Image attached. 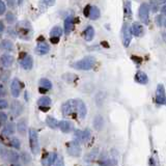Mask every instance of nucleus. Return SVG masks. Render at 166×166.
Here are the masks:
<instances>
[{"mask_svg": "<svg viewBox=\"0 0 166 166\" xmlns=\"http://www.w3.org/2000/svg\"><path fill=\"white\" fill-rule=\"evenodd\" d=\"M96 64V59L92 56H87V57H84L83 59L78 60V61L74 62L72 64V67L76 70H80V71H88L91 70L92 68Z\"/></svg>", "mask_w": 166, "mask_h": 166, "instance_id": "obj_1", "label": "nucleus"}, {"mask_svg": "<svg viewBox=\"0 0 166 166\" xmlns=\"http://www.w3.org/2000/svg\"><path fill=\"white\" fill-rule=\"evenodd\" d=\"M29 142H30V148L33 155H37L39 153V135L35 129L30 128L29 129Z\"/></svg>", "mask_w": 166, "mask_h": 166, "instance_id": "obj_2", "label": "nucleus"}, {"mask_svg": "<svg viewBox=\"0 0 166 166\" xmlns=\"http://www.w3.org/2000/svg\"><path fill=\"white\" fill-rule=\"evenodd\" d=\"M61 111L64 116L71 115L74 111H77L76 100H69L66 103H64L61 106Z\"/></svg>", "mask_w": 166, "mask_h": 166, "instance_id": "obj_3", "label": "nucleus"}, {"mask_svg": "<svg viewBox=\"0 0 166 166\" xmlns=\"http://www.w3.org/2000/svg\"><path fill=\"white\" fill-rule=\"evenodd\" d=\"M132 37H133V32H132V28L128 24H125L121 30V39H123V43L125 47H129L130 43L132 41Z\"/></svg>", "mask_w": 166, "mask_h": 166, "instance_id": "obj_4", "label": "nucleus"}, {"mask_svg": "<svg viewBox=\"0 0 166 166\" xmlns=\"http://www.w3.org/2000/svg\"><path fill=\"white\" fill-rule=\"evenodd\" d=\"M150 10L151 7L148 3H142L139 7V18L141 19V21L144 24H148L150 21Z\"/></svg>", "mask_w": 166, "mask_h": 166, "instance_id": "obj_5", "label": "nucleus"}, {"mask_svg": "<svg viewBox=\"0 0 166 166\" xmlns=\"http://www.w3.org/2000/svg\"><path fill=\"white\" fill-rule=\"evenodd\" d=\"M68 154L72 157H80L81 156V148L77 140L72 141L68 144Z\"/></svg>", "mask_w": 166, "mask_h": 166, "instance_id": "obj_6", "label": "nucleus"}, {"mask_svg": "<svg viewBox=\"0 0 166 166\" xmlns=\"http://www.w3.org/2000/svg\"><path fill=\"white\" fill-rule=\"evenodd\" d=\"M165 88L163 84H158L157 86V90H156V102L158 104H164L165 102Z\"/></svg>", "mask_w": 166, "mask_h": 166, "instance_id": "obj_7", "label": "nucleus"}, {"mask_svg": "<svg viewBox=\"0 0 166 166\" xmlns=\"http://www.w3.org/2000/svg\"><path fill=\"white\" fill-rule=\"evenodd\" d=\"M50 51V47L47 43L45 42H41V43L37 44V46L35 47V53L39 54V55H45L48 52Z\"/></svg>", "mask_w": 166, "mask_h": 166, "instance_id": "obj_8", "label": "nucleus"}, {"mask_svg": "<svg viewBox=\"0 0 166 166\" xmlns=\"http://www.w3.org/2000/svg\"><path fill=\"white\" fill-rule=\"evenodd\" d=\"M76 105H77V112H78L79 116H80L81 118H84L86 113H87V109H86V106H85V104H84V102L82 100H80V99H77Z\"/></svg>", "mask_w": 166, "mask_h": 166, "instance_id": "obj_9", "label": "nucleus"}, {"mask_svg": "<svg viewBox=\"0 0 166 166\" xmlns=\"http://www.w3.org/2000/svg\"><path fill=\"white\" fill-rule=\"evenodd\" d=\"M132 32H133V35H135V37H140L143 35L144 33V28L143 26H142L140 23L138 22H134L133 24H132Z\"/></svg>", "mask_w": 166, "mask_h": 166, "instance_id": "obj_10", "label": "nucleus"}, {"mask_svg": "<svg viewBox=\"0 0 166 166\" xmlns=\"http://www.w3.org/2000/svg\"><path fill=\"white\" fill-rule=\"evenodd\" d=\"M10 90H12V94L15 98H18V97L20 96L21 85L18 79H14V80H12V84H10Z\"/></svg>", "mask_w": 166, "mask_h": 166, "instance_id": "obj_11", "label": "nucleus"}, {"mask_svg": "<svg viewBox=\"0 0 166 166\" xmlns=\"http://www.w3.org/2000/svg\"><path fill=\"white\" fill-rule=\"evenodd\" d=\"M73 29H74V18L72 16H69L64 20V33L70 34Z\"/></svg>", "mask_w": 166, "mask_h": 166, "instance_id": "obj_12", "label": "nucleus"}, {"mask_svg": "<svg viewBox=\"0 0 166 166\" xmlns=\"http://www.w3.org/2000/svg\"><path fill=\"white\" fill-rule=\"evenodd\" d=\"M12 112L15 116H19L23 112V105L19 101H14L12 104Z\"/></svg>", "mask_w": 166, "mask_h": 166, "instance_id": "obj_13", "label": "nucleus"}, {"mask_svg": "<svg viewBox=\"0 0 166 166\" xmlns=\"http://www.w3.org/2000/svg\"><path fill=\"white\" fill-rule=\"evenodd\" d=\"M6 159L12 164H16V163H18L20 156L16 151H6Z\"/></svg>", "mask_w": 166, "mask_h": 166, "instance_id": "obj_14", "label": "nucleus"}, {"mask_svg": "<svg viewBox=\"0 0 166 166\" xmlns=\"http://www.w3.org/2000/svg\"><path fill=\"white\" fill-rule=\"evenodd\" d=\"M58 127H59V129L61 130V132H64V133H70L73 130V124L69 121H59Z\"/></svg>", "mask_w": 166, "mask_h": 166, "instance_id": "obj_15", "label": "nucleus"}, {"mask_svg": "<svg viewBox=\"0 0 166 166\" xmlns=\"http://www.w3.org/2000/svg\"><path fill=\"white\" fill-rule=\"evenodd\" d=\"M0 61L4 68H10L12 62H14V57L12 55H8V54H4L0 58Z\"/></svg>", "mask_w": 166, "mask_h": 166, "instance_id": "obj_16", "label": "nucleus"}, {"mask_svg": "<svg viewBox=\"0 0 166 166\" xmlns=\"http://www.w3.org/2000/svg\"><path fill=\"white\" fill-rule=\"evenodd\" d=\"M134 79H135L136 82L139 83V84H146L148 82V77L146 76V73L141 72V71H139V72L136 73Z\"/></svg>", "mask_w": 166, "mask_h": 166, "instance_id": "obj_17", "label": "nucleus"}, {"mask_svg": "<svg viewBox=\"0 0 166 166\" xmlns=\"http://www.w3.org/2000/svg\"><path fill=\"white\" fill-rule=\"evenodd\" d=\"M21 66H22V68L25 69V70H31L33 67V60H32V58H31V56H29V55L25 56L22 59V61H21Z\"/></svg>", "mask_w": 166, "mask_h": 166, "instance_id": "obj_18", "label": "nucleus"}, {"mask_svg": "<svg viewBox=\"0 0 166 166\" xmlns=\"http://www.w3.org/2000/svg\"><path fill=\"white\" fill-rule=\"evenodd\" d=\"M26 129H27V121L25 118L20 119L18 121V124H17V130H18V132L21 135H24L25 132H26Z\"/></svg>", "mask_w": 166, "mask_h": 166, "instance_id": "obj_19", "label": "nucleus"}, {"mask_svg": "<svg viewBox=\"0 0 166 166\" xmlns=\"http://www.w3.org/2000/svg\"><path fill=\"white\" fill-rule=\"evenodd\" d=\"M15 132H16V126H15V124L10 123L4 127L3 131H2V134H4V135H6V136H10V135L15 134Z\"/></svg>", "mask_w": 166, "mask_h": 166, "instance_id": "obj_20", "label": "nucleus"}, {"mask_svg": "<svg viewBox=\"0 0 166 166\" xmlns=\"http://www.w3.org/2000/svg\"><path fill=\"white\" fill-rule=\"evenodd\" d=\"M83 35H84V39H86V41L90 42L92 39H94V29L92 26H88L87 28L84 30L83 32Z\"/></svg>", "mask_w": 166, "mask_h": 166, "instance_id": "obj_21", "label": "nucleus"}, {"mask_svg": "<svg viewBox=\"0 0 166 166\" xmlns=\"http://www.w3.org/2000/svg\"><path fill=\"white\" fill-rule=\"evenodd\" d=\"M56 158H57V154H56V153H52V154H50L47 158L44 159L42 163H43L44 165H54L55 164Z\"/></svg>", "mask_w": 166, "mask_h": 166, "instance_id": "obj_22", "label": "nucleus"}, {"mask_svg": "<svg viewBox=\"0 0 166 166\" xmlns=\"http://www.w3.org/2000/svg\"><path fill=\"white\" fill-rule=\"evenodd\" d=\"M100 16H101L100 10H99L97 6H91V7H90V12H89L88 18L91 19V20H98V19L100 18Z\"/></svg>", "mask_w": 166, "mask_h": 166, "instance_id": "obj_23", "label": "nucleus"}, {"mask_svg": "<svg viewBox=\"0 0 166 166\" xmlns=\"http://www.w3.org/2000/svg\"><path fill=\"white\" fill-rule=\"evenodd\" d=\"M103 125H104V121H103V117L101 115H97L94 119V127L96 130L100 131L103 128Z\"/></svg>", "mask_w": 166, "mask_h": 166, "instance_id": "obj_24", "label": "nucleus"}, {"mask_svg": "<svg viewBox=\"0 0 166 166\" xmlns=\"http://www.w3.org/2000/svg\"><path fill=\"white\" fill-rule=\"evenodd\" d=\"M46 124H47L48 127H50L51 129H56V128H58V125H59L57 119L54 118V117H52V116L47 117V119H46Z\"/></svg>", "mask_w": 166, "mask_h": 166, "instance_id": "obj_25", "label": "nucleus"}, {"mask_svg": "<svg viewBox=\"0 0 166 166\" xmlns=\"http://www.w3.org/2000/svg\"><path fill=\"white\" fill-rule=\"evenodd\" d=\"M37 104L39 106H49L51 104V99L49 97H42L37 101Z\"/></svg>", "mask_w": 166, "mask_h": 166, "instance_id": "obj_26", "label": "nucleus"}, {"mask_svg": "<svg viewBox=\"0 0 166 166\" xmlns=\"http://www.w3.org/2000/svg\"><path fill=\"white\" fill-rule=\"evenodd\" d=\"M39 85H41V87L43 88H46V89H51L52 88V83L50 80H48V79L46 78H42L41 80H39Z\"/></svg>", "mask_w": 166, "mask_h": 166, "instance_id": "obj_27", "label": "nucleus"}, {"mask_svg": "<svg viewBox=\"0 0 166 166\" xmlns=\"http://www.w3.org/2000/svg\"><path fill=\"white\" fill-rule=\"evenodd\" d=\"M62 34V29L60 28L59 26H55L53 27V28L51 29V31H50V35L51 37H60Z\"/></svg>", "mask_w": 166, "mask_h": 166, "instance_id": "obj_28", "label": "nucleus"}, {"mask_svg": "<svg viewBox=\"0 0 166 166\" xmlns=\"http://www.w3.org/2000/svg\"><path fill=\"white\" fill-rule=\"evenodd\" d=\"M1 46L4 50H6V51H10V50H12V48H14L12 43L10 41H8V39H4L1 43Z\"/></svg>", "mask_w": 166, "mask_h": 166, "instance_id": "obj_29", "label": "nucleus"}, {"mask_svg": "<svg viewBox=\"0 0 166 166\" xmlns=\"http://www.w3.org/2000/svg\"><path fill=\"white\" fill-rule=\"evenodd\" d=\"M125 14H126V16H127V18L131 19V17H132V10H131V2H130V0H128V1L126 2Z\"/></svg>", "mask_w": 166, "mask_h": 166, "instance_id": "obj_30", "label": "nucleus"}, {"mask_svg": "<svg viewBox=\"0 0 166 166\" xmlns=\"http://www.w3.org/2000/svg\"><path fill=\"white\" fill-rule=\"evenodd\" d=\"M21 159H22L23 163H25V164H28V163H30L31 161V156L28 154V153L24 152L21 154Z\"/></svg>", "mask_w": 166, "mask_h": 166, "instance_id": "obj_31", "label": "nucleus"}, {"mask_svg": "<svg viewBox=\"0 0 166 166\" xmlns=\"http://www.w3.org/2000/svg\"><path fill=\"white\" fill-rule=\"evenodd\" d=\"M75 139L78 142H84L83 141V131H80V130H76L75 131Z\"/></svg>", "mask_w": 166, "mask_h": 166, "instance_id": "obj_32", "label": "nucleus"}, {"mask_svg": "<svg viewBox=\"0 0 166 166\" xmlns=\"http://www.w3.org/2000/svg\"><path fill=\"white\" fill-rule=\"evenodd\" d=\"M6 21H7L10 24L15 23V21H16V17H15V15L12 14V12H8V14L6 15Z\"/></svg>", "mask_w": 166, "mask_h": 166, "instance_id": "obj_33", "label": "nucleus"}, {"mask_svg": "<svg viewBox=\"0 0 166 166\" xmlns=\"http://www.w3.org/2000/svg\"><path fill=\"white\" fill-rule=\"evenodd\" d=\"M91 137V134H90V131L88 129H86L85 131H83V141L84 142H87L88 140L90 139Z\"/></svg>", "mask_w": 166, "mask_h": 166, "instance_id": "obj_34", "label": "nucleus"}, {"mask_svg": "<svg viewBox=\"0 0 166 166\" xmlns=\"http://www.w3.org/2000/svg\"><path fill=\"white\" fill-rule=\"evenodd\" d=\"M12 146H14L15 148L19 150V148H20V146H21L20 140H19L18 138H12Z\"/></svg>", "mask_w": 166, "mask_h": 166, "instance_id": "obj_35", "label": "nucleus"}, {"mask_svg": "<svg viewBox=\"0 0 166 166\" xmlns=\"http://www.w3.org/2000/svg\"><path fill=\"white\" fill-rule=\"evenodd\" d=\"M6 121H7V115L4 112H0V124L2 125V124H4Z\"/></svg>", "mask_w": 166, "mask_h": 166, "instance_id": "obj_36", "label": "nucleus"}, {"mask_svg": "<svg viewBox=\"0 0 166 166\" xmlns=\"http://www.w3.org/2000/svg\"><path fill=\"white\" fill-rule=\"evenodd\" d=\"M162 23H163L162 16H157L156 17V24H157V26L161 27V26H162Z\"/></svg>", "mask_w": 166, "mask_h": 166, "instance_id": "obj_37", "label": "nucleus"}, {"mask_svg": "<svg viewBox=\"0 0 166 166\" xmlns=\"http://www.w3.org/2000/svg\"><path fill=\"white\" fill-rule=\"evenodd\" d=\"M151 8L153 10V12H156L158 10V6H157L155 0H151Z\"/></svg>", "mask_w": 166, "mask_h": 166, "instance_id": "obj_38", "label": "nucleus"}, {"mask_svg": "<svg viewBox=\"0 0 166 166\" xmlns=\"http://www.w3.org/2000/svg\"><path fill=\"white\" fill-rule=\"evenodd\" d=\"M54 165H64V161H62V156L57 155V158H56L55 164Z\"/></svg>", "mask_w": 166, "mask_h": 166, "instance_id": "obj_39", "label": "nucleus"}, {"mask_svg": "<svg viewBox=\"0 0 166 166\" xmlns=\"http://www.w3.org/2000/svg\"><path fill=\"white\" fill-rule=\"evenodd\" d=\"M4 12H5V4L2 0H0V15H3Z\"/></svg>", "mask_w": 166, "mask_h": 166, "instance_id": "obj_40", "label": "nucleus"}, {"mask_svg": "<svg viewBox=\"0 0 166 166\" xmlns=\"http://www.w3.org/2000/svg\"><path fill=\"white\" fill-rule=\"evenodd\" d=\"M90 7H91V6H90V5H86V6H85V8H84L83 14H84V16H85V17H88V16H89Z\"/></svg>", "mask_w": 166, "mask_h": 166, "instance_id": "obj_41", "label": "nucleus"}, {"mask_svg": "<svg viewBox=\"0 0 166 166\" xmlns=\"http://www.w3.org/2000/svg\"><path fill=\"white\" fill-rule=\"evenodd\" d=\"M7 106H8V104H7V102H6L5 100H2V99H0V109L6 108Z\"/></svg>", "mask_w": 166, "mask_h": 166, "instance_id": "obj_42", "label": "nucleus"}, {"mask_svg": "<svg viewBox=\"0 0 166 166\" xmlns=\"http://www.w3.org/2000/svg\"><path fill=\"white\" fill-rule=\"evenodd\" d=\"M97 153H98V152H97V151H96V152H94V151H92V152L90 153L89 155H88V157H87V160H88V161H90V160H92V159H94V158H96V156H97Z\"/></svg>", "mask_w": 166, "mask_h": 166, "instance_id": "obj_43", "label": "nucleus"}, {"mask_svg": "<svg viewBox=\"0 0 166 166\" xmlns=\"http://www.w3.org/2000/svg\"><path fill=\"white\" fill-rule=\"evenodd\" d=\"M44 1H45V3L47 4L48 6H53L54 4H55L56 0H44Z\"/></svg>", "mask_w": 166, "mask_h": 166, "instance_id": "obj_44", "label": "nucleus"}, {"mask_svg": "<svg viewBox=\"0 0 166 166\" xmlns=\"http://www.w3.org/2000/svg\"><path fill=\"white\" fill-rule=\"evenodd\" d=\"M51 43H53V44H57L58 42H59V37H51Z\"/></svg>", "mask_w": 166, "mask_h": 166, "instance_id": "obj_45", "label": "nucleus"}, {"mask_svg": "<svg viewBox=\"0 0 166 166\" xmlns=\"http://www.w3.org/2000/svg\"><path fill=\"white\" fill-rule=\"evenodd\" d=\"M5 96V89H4L3 86L0 84V97H3Z\"/></svg>", "mask_w": 166, "mask_h": 166, "instance_id": "obj_46", "label": "nucleus"}, {"mask_svg": "<svg viewBox=\"0 0 166 166\" xmlns=\"http://www.w3.org/2000/svg\"><path fill=\"white\" fill-rule=\"evenodd\" d=\"M7 1V4L10 6V7H12V6L15 5V2H16V0H6Z\"/></svg>", "mask_w": 166, "mask_h": 166, "instance_id": "obj_47", "label": "nucleus"}, {"mask_svg": "<svg viewBox=\"0 0 166 166\" xmlns=\"http://www.w3.org/2000/svg\"><path fill=\"white\" fill-rule=\"evenodd\" d=\"M39 109H41V111H44V112H46V111L49 110V107H48V106H39Z\"/></svg>", "mask_w": 166, "mask_h": 166, "instance_id": "obj_48", "label": "nucleus"}, {"mask_svg": "<svg viewBox=\"0 0 166 166\" xmlns=\"http://www.w3.org/2000/svg\"><path fill=\"white\" fill-rule=\"evenodd\" d=\"M3 30H4V25H3V23L0 21V34L3 32Z\"/></svg>", "mask_w": 166, "mask_h": 166, "instance_id": "obj_49", "label": "nucleus"}, {"mask_svg": "<svg viewBox=\"0 0 166 166\" xmlns=\"http://www.w3.org/2000/svg\"><path fill=\"white\" fill-rule=\"evenodd\" d=\"M161 14H162V15H165V16H166V4H165L164 6H163L162 8H161Z\"/></svg>", "mask_w": 166, "mask_h": 166, "instance_id": "obj_50", "label": "nucleus"}, {"mask_svg": "<svg viewBox=\"0 0 166 166\" xmlns=\"http://www.w3.org/2000/svg\"><path fill=\"white\" fill-rule=\"evenodd\" d=\"M162 37H163V39H164V42H166V32H163Z\"/></svg>", "mask_w": 166, "mask_h": 166, "instance_id": "obj_51", "label": "nucleus"}, {"mask_svg": "<svg viewBox=\"0 0 166 166\" xmlns=\"http://www.w3.org/2000/svg\"><path fill=\"white\" fill-rule=\"evenodd\" d=\"M159 1H160V2H165L166 0H159Z\"/></svg>", "mask_w": 166, "mask_h": 166, "instance_id": "obj_52", "label": "nucleus"}, {"mask_svg": "<svg viewBox=\"0 0 166 166\" xmlns=\"http://www.w3.org/2000/svg\"><path fill=\"white\" fill-rule=\"evenodd\" d=\"M164 26H165V27H166V20H165V21H164Z\"/></svg>", "mask_w": 166, "mask_h": 166, "instance_id": "obj_53", "label": "nucleus"}, {"mask_svg": "<svg viewBox=\"0 0 166 166\" xmlns=\"http://www.w3.org/2000/svg\"><path fill=\"white\" fill-rule=\"evenodd\" d=\"M164 105H166V99H165V102H164Z\"/></svg>", "mask_w": 166, "mask_h": 166, "instance_id": "obj_54", "label": "nucleus"}]
</instances>
